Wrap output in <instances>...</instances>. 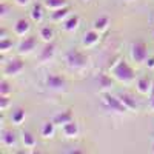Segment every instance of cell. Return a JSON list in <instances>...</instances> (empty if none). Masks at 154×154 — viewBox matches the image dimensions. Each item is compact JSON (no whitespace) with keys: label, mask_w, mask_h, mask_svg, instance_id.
I'll return each instance as SVG.
<instances>
[{"label":"cell","mask_w":154,"mask_h":154,"mask_svg":"<svg viewBox=\"0 0 154 154\" xmlns=\"http://www.w3.org/2000/svg\"><path fill=\"white\" fill-rule=\"evenodd\" d=\"M65 60L68 63V66L69 68H74V69H82L85 65H86V62H88V57L80 53L79 49H69L66 56H65Z\"/></svg>","instance_id":"7a4b0ae2"},{"label":"cell","mask_w":154,"mask_h":154,"mask_svg":"<svg viewBox=\"0 0 154 154\" xmlns=\"http://www.w3.org/2000/svg\"><path fill=\"white\" fill-rule=\"evenodd\" d=\"M103 103L108 109L111 111H116V112H125L128 111V108L122 103V100L116 96H111V94H103Z\"/></svg>","instance_id":"3957f363"},{"label":"cell","mask_w":154,"mask_h":154,"mask_svg":"<svg viewBox=\"0 0 154 154\" xmlns=\"http://www.w3.org/2000/svg\"><path fill=\"white\" fill-rule=\"evenodd\" d=\"M111 74H112L119 82H122V83H130V82L134 80V77H136L134 69L128 65L125 60H119L116 65H112Z\"/></svg>","instance_id":"6da1fadb"},{"label":"cell","mask_w":154,"mask_h":154,"mask_svg":"<svg viewBox=\"0 0 154 154\" xmlns=\"http://www.w3.org/2000/svg\"><path fill=\"white\" fill-rule=\"evenodd\" d=\"M43 5L49 9H59L66 6V0H43Z\"/></svg>","instance_id":"44dd1931"},{"label":"cell","mask_w":154,"mask_h":154,"mask_svg":"<svg viewBox=\"0 0 154 154\" xmlns=\"http://www.w3.org/2000/svg\"><path fill=\"white\" fill-rule=\"evenodd\" d=\"M119 99L122 100V103L128 108V111H136L137 109V103H136V100L133 99V96H130V94H120Z\"/></svg>","instance_id":"9a60e30c"},{"label":"cell","mask_w":154,"mask_h":154,"mask_svg":"<svg viewBox=\"0 0 154 154\" xmlns=\"http://www.w3.org/2000/svg\"><path fill=\"white\" fill-rule=\"evenodd\" d=\"M131 56H133V59H134L137 63H143V62H146V59H148V49H146V45H145L143 42H137V43H134L133 48H131Z\"/></svg>","instance_id":"277c9868"},{"label":"cell","mask_w":154,"mask_h":154,"mask_svg":"<svg viewBox=\"0 0 154 154\" xmlns=\"http://www.w3.org/2000/svg\"><path fill=\"white\" fill-rule=\"evenodd\" d=\"M16 142H17V137H16V134L12 131H9V130L2 131V143L5 146H14Z\"/></svg>","instance_id":"4fadbf2b"},{"label":"cell","mask_w":154,"mask_h":154,"mask_svg":"<svg viewBox=\"0 0 154 154\" xmlns=\"http://www.w3.org/2000/svg\"><path fill=\"white\" fill-rule=\"evenodd\" d=\"M62 131H63V134H65L66 137H69V139L77 137V134H79V125H77L74 120H71V122H68V123H65V125L62 126Z\"/></svg>","instance_id":"9c48e42d"},{"label":"cell","mask_w":154,"mask_h":154,"mask_svg":"<svg viewBox=\"0 0 154 154\" xmlns=\"http://www.w3.org/2000/svg\"><path fill=\"white\" fill-rule=\"evenodd\" d=\"M12 46V42L9 40V38H0V51H2V53H6V51L9 49Z\"/></svg>","instance_id":"4316f807"},{"label":"cell","mask_w":154,"mask_h":154,"mask_svg":"<svg viewBox=\"0 0 154 154\" xmlns=\"http://www.w3.org/2000/svg\"><path fill=\"white\" fill-rule=\"evenodd\" d=\"M54 53H56V45L53 42H46V45L40 51V60L42 62L51 60V59H53V56H54Z\"/></svg>","instance_id":"ba28073f"},{"label":"cell","mask_w":154,"mask_h":154,"mask_svg":"<svg viewBox=\"0 0 154 154\" xmlns=\"http://www.w3.org/2000/svg\"><path fill=\"white\" fill-rule=\"evenodd\" d=\"M25 117H26V112H25V109H23V108H17L16 111H12L11 120H12V123H14V125H20V123L25 120Z\"/></svg>","instance_id":"ffe728a7"},{"label":"cell","mask_w":154,"mask_h":154,"mask_svg":"<svg viewBox=\"0 0 154 154\" xmlns=\"http://www.w3.org/2000/svg\"><path fill=\"white\" fill-rule=\"evenodd\" d=\"M22 140H23V145L26 146V148H34L35 143H37L35 137H34L32 133H29V131H23V133H22Z\"/></svg>","instance_id":"d6986e66"},{"label":"cell","mask_w":154,"mask_h":154,"mask_svg":"<svg viewBox=\"0 0 154 154\" xmlns=\"http://www.w3.org/2000/svg\"><path fill=\"white\" fill-rule=\"evenodd\" d=\"M108 23H109V19L108 17H100V19H97L96 22H94V29L96 31H99V32H102V31H105L106 28H108Z\"/></svg>","instance_id":"603a6c76"},{"label":"cell","mask_w":154,"mask_h":154,"mask_svg":"<svg viewBox=\"0 0 154 154\" xmlns=\"http://www.w3.org/2000/svg\"><path fill=\"white\" fill-rule=\"evenodd\" d=\"M79 22H80L79 16H71L69 19H66L65 25H63V28H65V31L71 32V31L77 29V26H79Z\"/></svg>","instance_id":"e0dca14e"},{"label":"cell","mask_w":154,"mask_h":154,"mask_svg":"<svg viewBox=\"0 0 154 154\" xmlns=\"http://www.w3.org/2000/svg\"><path fill=\"white\" fill-rule=\"evenodd\" d=\"M151 86H152V82L146 77H142V79L137 80V91L140 94H148L151 91Z\"/></svg>","instance_id":"5bb4252c"},{"label":"cell","mask_w":154,"mask_h":154,"mask_svg":"<svg viewBox=\"0 0 154 154\" xmlns=\"http://www.w3.org/2000/svg\"><path fill=\"white\" fill-rule=\"evenodd\" d=\"M28 2H29V0H16V3H17V5H20V6L28 5Z\"/></svg>","instance_id":"4dcf8cb0"},{"label":"cell","mask_w":154,"mask_h":154,"mask_svg":"<svg viewBox=\"0 0 154 154\" xmlns=\"http://www.w3.org/2000/svg\"><path fill=\"white\" fill-rule=\"evenodd\" d=\"M11 91H12V89H11V86H9V83L6 80L0 82V96H9Z\"/></svg>","instance_id":"484cf974"},{"label":"cell","mask_w":154,"mask_h":154,"mask_svg":"<svg viewBox=\"0 0 154 154\" xmlns=\"http://www.w3.org/2000/svg\"><path fill=\"white\" fill-rule=\"evenodd\" d=\"M97 42H99V31H96V29H91V31L85 32V35L82 38V43L85 46H94Z\"/></svg>","instance_id":"30bf717a"},{"label":"cell","mask_w":154,"mask_h":154,"mask_svg":"<svg viewBox=\"0 0 154 154\" xmlns=\"http://www.w3.org/2000/svg\"><path fill=\"white\" fill-rule=\"evenodd\" d=\"M151 96H154V82H152V86H151Z\"/></svg>","instance_id":"d6a6232c"},{"label":"cell","mask_w":154,"mask_h":154,"mask_svg":"<svg viewBox=\"0 0 154 154\" xmlns=\"http://www.w3.org/2000/svg\"><path fill=\"white\" fill-rule=\"evenodd\" d=\"M56 133V123L54 122H45L42 125V136L43 137H53Z\"/></svg>","instance_id":"ac0fdd59"},{"label":"cell","mask_w":154,"mask_h":154,"mask_svg":"<svg viewBox=\"0 0 154 154\" xmlns=\"http://www.w3.org/2000/svg\"><path fill=\"white\" fill-rule=\"evenodd\" d=\"M85 2H86V0H85Z\"/></svg>","instance_id":"d590c367"},{"label":"cell","mask_w":154,"mask_h":154,"mask_svg":"<svg viewBox=\"0 0 154 154\" xmlns=\"http://www.w3.org/2000/svg\"><path fill=\"white\" fill-rule=\"evenodd\" d=\"M72 120V112H71V109H66V111H62V112H59L56 117H54V123L56 125H60V126H63L65 123H68V122H71Z\"/></svg>","instance_id":"8fae6325"},{"label":"cell","mask_w":154,"mask_h":154,"mask_svg":"<svg viewBox=\"0 0 154 154\" xmlns=\"http://www.w3.org/2000/svg\"><path fill=\"white\" fill-rule=\"evenodd\" d=\"M45 83L51 89H62V88H65V85H66L65 79H63L62 75H59V74H48L46 79H45Z\"/></svg>","instance_id":"5b68a950"},{"label":"cell","mask_w":154,"mask_h":154,"mask_svg":"<svg viewBox=\"0 0 154 154\" xmlns=\"http://www.w3.org/2000/svg\"><path fill=\"white\" fill-rule=\"evenodd\" d=\"M99 86H102V88H111L112 86L111 77H108L106 74H99Z\"/></svg>","instance_id":"d4e9b609"},{"label":"cell","mask_w":154,"mask_h":154,"mask_svg":"<svg viewBox=\"0 0 154 154\" xmlns=\"http://www.w3.org/2000/svg\"><path fill=\"white\" fill-rule=\"evenodd\" d=\"M28 31H29V22L25 19H19L14 25V32L17 35H25Z\"/></svg>","instance_id":"7c38bea8"},{"label":"cell","mask_w":154,"mask_h":154,"mask_svg":"<svg viewBox=\"0 0 154 154\" xmlns=\"http://www.w3.org/2000/svg\"><path fill=\"white\" fill-rule=\"evenodd\" d=\"M68 14H69V8H68V6H63V8L54 9V12L51 14V19H53L54 22H60V20L65 19Z\"/></svg>","instance_id":"2e32d148"},{"label":"cell","mask_w":154,"mask_h":154,"mask_svg":"<svg viewBox=\"0 0 154 154\" xmlns=\"http://www.w3.org/2000/svg\"><path fill=\"white\" fill-rule=\"evenodd\" d=\"M152 35H154V32H152Z\"/></svg>","instance_id":"e575fe53"},{"label":"cell","mask_w":154,"mask_h":154,"mask_svg":"<svg viewBox=\"0 0 154 154\" xmlns=\"http://www.w3.org/2000/svg\"><path fill=\"white\" fill-rule=\"evenodd\" d=\"M35 45H37V38L34 35L25 37L23 40L20 42V45H19V53L20 54H28L35 48Z\"/></svg>","instance_id":"52a82bcc"},{"label":"cell","mask_w":154,"mask_h":154,"mask_svg":"<svg viewBox=\"0 0 154 154\" xmlns=\"http://www.w3.org/2000/svg\"><path fill=\"white\" fill-rule=\"evenodd\" d=\"M9 105V97L8 96H0V109L5 111Z\"/></svg>","instance_id":"83f0119b"},{"label":"cell","mask_w":154,"mask_h":154,"mask_svg":"<svg viewBox=\"0 0 154 154\" xmlns=\"http://www.w3.org/2000/svg\"><path fill=\"white\" fill-rule=\"evenodd\" d=\"M128 2H131V0H128Z\"/></svg>","instance_id":"836d02e7"},{"label":"cell","mask_w":154,"mask_h":154,"mask_svg":"<svg viewBox=\"0 0 154 154\" xmlns=\"http://www.w3.org/2000/svg\"><path fill=\"white\" fill-rule=\"evenodd\" d=\"M31 19L34 22H40L43 19V8H42V5L37 3V5L32 6V9H31Z\"/></svg>","instance_id":"7402d4cb"},{"label":"cell","mask_w":154,"mask_h":154,"mask_svg":"<svg viewBox=\"0 0 154 154\" xmlns=\"http://www.w3.org/2000/svg\"><path fill=\"white\" fill-rule=\"evenodd\" d=\"M23 68H25L23 60H20V59H12V60H9V62L6 63L5 74H6V75H17Z\"/></svg>","instance_id":"8992f818"},{"label":"cell","mask_w":154,"mask_h":154,"mask_svg":"<svg viewBox=\"0 0 154 154\" xmlns=\"http://www.w3.org/2000/svg\"><path fill=\"white\" fill-rule=\"evenodd\" d=\"M146 66L149 69H154V57H148L146 59Z\"/></svg>","instance_id":"f1b7e54d"},{"label":"cell","mask_w":154,"mask_h":154,"mask_svg":"<svg viewBox=\"0 0 154 154\" xmlns=\"http://www.w3.org/2000/svg\"><path fill=\"white\" fill-rule=\"evenodd\" d=\"M6 9H8V8H6V5H5V3L0 5V16H2V17H3V16H6Z\"/></svg>","instance_id":"f546056e"},{"label":"cell","mask_w":154,"mask_h":154,"mask_svg":"<svg viewBox=\"0 0 154 154\" xmlns=\"http://www.w3.org/2000/svg\"><path fill=\"white\" fill-rule=\"evenodd\" d=\"M149 108L154 111V96H151V99H149Z\"/></svg>","instance_id":"1f68e13d"},{"label":"cell","mask_w":154,"mask_h":154,"mask_svg":"<svg viewBox=\"0 0 154 154\" xmlns=\"http://www.w3.org/2000/svg\"><path fill=\"white\" fill-rule=\"evenodd\" d=\"M40 37L43 38L45 42H51V40H53V37H54V32H53V29H51L49 26H43L40 29Z\"/></svg>","instance_id":"cb8c5ba5"}]
</instances>
